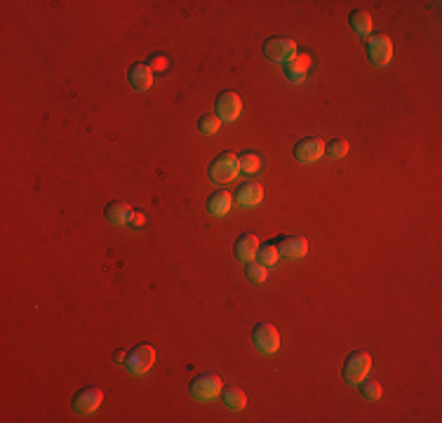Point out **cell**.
Listing matches in <instances>:
<instances>
[{
	"label": "cell",
	"instance_id": "1",
	"mask_svg": "<svg viewBox=\"0 0 442 423\" xmlns=\"http://www.w3.org/2000/svg\"><path fill=\"white\" fill-rule=\"evenodd\" d=\"M240 165H238V155L235 153H219L207 167V174L214 184H228L238 177Z\"/></svg>",
	"mask_w": 442,
	"mask_h": 423
},
{
	"label": "cell",
	"instance_id": "2",
	"mask_svg": "<svg viewBox=\"0 0 442 423\" xmlns=\"http://www.w3.org/2000/svg\"><path fill=\"white\" fill-rule=\"evenodd\" d=\"M221 388H223L221 376H216V374H200V376H196L191 381L189 393H191V397L196 402H212V400H216V397L221 395Z\"/></svg>",
	"mask_w": 442,
	"mask_h": 423
},
{
	"label": "cell",
	"instance_id": "3",
	"mask_svg": "<svg viewBox=\"0 0 442 423\" xmlns=\"http://www.w3.org/2000/svg\"><path fill=\"white\" fill-rule=\"evenodd\" d=\"M252 346L261 356H273L280 348V332L271 322H257L252 329Z\"/></svg>",
	"mask_w": 442,
	"mask_h": 423
},
{
	"label": "cell",
	"instance_id": "4",
	"mask_svg": "<svg viewBox=\"0 0 442 423\" xmlns=\"http://www.w3.org/2000/svg\"><path fill=\"white\" fill-rule=\"evenodd\" d=\"M367 59L374 66H386L393 59V42L386 33H372L367 38Z\"/></svg>",
	"mask_w": 442,
	"mask_h": 423
},
{
	"label": "cell",
	"instance_id": "5",
	"mask_svg": "<svg viewBox=\"0 0 442 423\" xmlns=\"http://www.w3.org/2000/svg\"><path fill=\"white\" fill-rule=\"evenodd\" d=\"M372 369V358L365 351H353L344 362V381L346 383H360L367 378Z\"/></svg>",
	"mask_w": 442,
	"mask_h": 423
},
{
	"label": "cell",
	"instance_id": "6",
	"mask_svg": "<svg viewBox=\"0 0 442 423\" xmlns=\"http://www.w3.org/2000/svg\"><path fill=\"white\" fill-rule=\"evenodd\" d=\"M155 362V348L151 344H136L132 351L127 353V369L132 372L134 376L146 374L148 369Z\"/></svg>",
	"mask_w": 442,
	"mask_h": 423
},
{
	"label": "cell",
	"instance_id": "7",
	"mask_svg": "<svg viewBox=\"0 0 442 423\" xmlns=\"http://www.w3.org/2000/svg\"><path fill=\"white\" fill-rule=\"evenodd\" d=\"M264 57L269 61H276V64H287V61L297 54V42L290 38H269L261 47Z\"/></svg>",
	"mask_w": 442,
	"mask_h": 423
},
{
	"label": "cell",
	"instance_id": "8",
	"mask_svg": "<svg viewBox=\"0 0 442 423\" xmlns=\"http://www.w3.org/2000/svg\"><path fill=\"white\" fill-rule=\"evenodd\" d=\"M104 400V393L95 385H87V388H80L71 400V407L76 414H92L99 409V404Z\"/></svg>",
	"mask_w": 442,
	"mask_h": 423
},
{
	"label": "cell",
	"instance_id": "9",
	"mask_svg": "<svg viewBox=\"0 0 442 423\" xmlns=\"http://www.w3.org/2000/svg\"><path fill=\"white\" fill-rule=\"evenodd\" d=\"M325 155V141L320 136H306V139L297 141L294 146V158L299 163H315Z\"/></svg>",
	"mask_w": 442,
	"mask_h": 423
},
{
	"label": "cell",
	"instance_id": "10",
	"mask_svg": "<svg viewBox=\"0 0 442 423\" xmlns=\"http://www.w3.org/2000/svg\"><path fill=\"white\" fill-rule=\"evenodd\" d=\"M280 259H287V261H297L303 259L308 252V240L301 238V235H285V238L276 240Z\"/></svg>",
	"mask_w": 442,
	"mask_h": 423
},
{
	"label": "cell",
	"instance_id": "11",
	"mask_svg": "<svg viewBox=\"0 0 442 423\" xmlns=\"http://www.w3.org/2000/svg\"><path fill=\"white\" fill-rule=\"evenodd\" d=\"M214 109H216V118H219V120H223V122H233L235 118L240 115L242 102H240V97L235 95V92H221V95L216 97Z\"/></svg>",
	"mask_w": 442,
	"mask_h": 423
},
{
	"label": "cell",
	"instance_id": "12",
	"mask_svg": "<svg viewBox=\"0 0 442 423\" xmlns=\"http://www.w3.org/2000/svg\"><path fill=\"white\" fill-rule=\"evenodd\" d=\"M310 64H313V59H310L308 52H297L294 57L285 64V76H287V80H292V83H303Z\"/></svg>",
	"mask_w": 442,
	"mask_h": 423
},
{
	"label": "cell",
	"instance_id": "13",
	"mask_svg": "<svg viewBox=\"0 0 442 423\" xmlns=\"http://www.w3.org/2000/svg\"><path fill=\"white\" fill-rule=\"evenodd\" d=\"M127 80H129V85H132V90L146 92L148 87L153 85V71H151V66L144 64V61H136V64L129 66Z\"/></svg>",
	"mask_w": 442,
	"mask_h": 423
},
{
	"label": "cell",
	"instance_id": "14",
	"mask_svg": "<svg viewBox=\"0 0 442 423\" xmlns=\"http://www.w3.org/2000/svg\"><path fill=\"white\" fill-rule=\"evenodd\" d=\"M104 216H106V221L113 223V226H127V223H132V219H134V209L129 207L127 202L116 200V202L106 205Z\"/></svg>",
	"mask_w": 442,
	"mask_h": 423
},
{
	"label": "cell",
	"instance_id": "15",
	"mask_svg": "<svg viewBox=\"0 0 442 423\" xmlns=\"http://www.w3.org/2000/svg\"><path fill=\"white\" fill-rule=\"evenodd\" d=\"M261 200H264V189H261V184L257 182H245L235 191V202H238L240 207H257Z\"/></svg>",
	"mask_w": 442,
	"mask_h": 423
},
{
	"label": "cell",
	"instance_id": "16",
	"mask_svg": "<svg viewBox=\"0 0 442 423\" xmlns=\"http://www.w3.org/2000/svg\"><path fill=\"white\" fill-rule=\"evenodd\" d=\"M231 207H233V198H231V193L223 189L214 191L207 198V212L212 216H226L228 212H231Z\"/></svg>",
	"mask_w": 442,
	"mask_h": 423
},
{
	"label": "cell",
	"instance_id": "17",
	"mask_svg": "<svg viewBox=\"0 0 442 423\" xmlns=\"http://www.w3.org/2000/svg\"><path fill=\"white\" fill-rule=\"evenodd\" d=\"M235 257H238L240 261H254L257 259V252H259V240H257V235H252V233H245V235H240L238 240H235Z\"/></svg>",
	"mask_w": 442,
	"mask_h": 423
},
{
	"label": "cell",
	"instance_id": "18",
	"mask_svg": "<svg viewBox=\"0 0 442 423\" xmlns=\"http://www.w3.org/2000/svg\"><path fill=\"white\" fill-rule=\"evenodd\" d=\"M221 400L226 404L228 409H233V412H242V409L247 407V395L245 390L240 388V385H223L221 388Z\"/></svg>",
	"mask_w": 442,
	"mask_h": 423
},
{
	"label": "cell",
	"instance_id": "19",
	"mask_svg": "<svg viewBox=\"0 0 442 423\" xmlns=\"http://www.w3.org/2000/svg\"><path fill=\"white\" fill-rule=\"evenodd\" d=\"M348 26L356 31L358 35H370L372 33V26H374V22H372V15L365 10H353L351 15H348Z\"/></svg>",
	"mask_w": 442,
	"mask_h": 423
},
{
	"label": "cell",
	"instance_id": "20",
	"mask_svg": "<svg viewBox=\"0 0 442 423\" xmlns=\"http://www.w3.org/2000/svg\"><path fill=\"white\" fill-rule=\"evenodd\" d=\"M280 259V252H278V245L276 242H264V245H259V252H257V261L261 266H266V269H271V266H276Z\"/></svg>",
	"mask_w": 442,
	"mask_h": 423
},
{
	"label": "cell",
	"instance_id": "21",
	"mask_svg": "<svg viewBox=\"0 0 442 423\" xmlns=\"http://www.w3.org/2000/svg\"><path fill=\"white\" fill-rule=\"evenodd\" d=\"M348 148H351V144H348L344 136H337V139H332L325 144V155L332 160H341L344 155H348Z\"/></svg>",
	"mask_w": 442,
	"mask_h": 423
},
{
	"label": "cell",
	"instance_id": "22",
	"mask_svg": "<svg viewBox=\"0 0 442 423\" xmlns=\"http://www.w3.org/2000/svg\"><path fill=\"white\" fill-rule=\"evenodd\" d=\"M245 276L250 280L252 285H261L266 282V278H269V269L266 266H261L259 261H247L245 264Z\"/></svg>",
	"mask_w": 442,
	"mask_h": 423
},
{
	"label": "cell",
	"instance_id": "23",
	"mask_svg": "<svg viewBox=\"0 0 442 423\" xmlns=\"http://www.w3.org/2000/svg\"><path fill=\"white\" fill-rule=\"evenodd\" d=\"M238 165H240V172L254 174V172L261 170V158H259V153L247 151V153H242L240 158H238Z\"/></svg>",
	"mask_w": 442,
	"mask_h": 423
},
{
	"label": "cell",
	"instance_id": "24",
	"mask_svg": "<svg viewBox=\"0 0 442 423\" xmlns=\"http://www.w3.org/2000/svg\"><path fill=\"white\" fill-rule=\"evenodd\" d=\"M360 395L365 397V400L370 402H377L379 397H381V383L379 381H360Z\"/></svg>",
	"mask_w": 442,
	"mask_h": 423
},
{
	"label": "cell",
	"instance_id": "25",
	"mask_svg": "<svg viewBox=\"0 0 442 423\" xmlns=\"http://www.w3.org/2000/svg\"><path fill=\"white\" fill-rule=\"evenodd\" d=\"M221 120L216 115H203L200 120H198V129H200L203 134H214L216 129H219Z\"/></svg>",
	"mask_w": 442,
	"mask_h": 423
},
{
	"label": "cell",
	"instance_id": "26",
	"mask_svg": "<svg viewBox=\"0 0 442 423\" xmlns=\"http://www.w3.org/2000/svg\"><path fill=\"white\" fill-rule=\"evenodd\" d=\"M148 66H151V71H165V68L170 66V59H167L165 54H155Z\"/></svg>",
	"mask_w": 442,
	"mask_h": 423
},
{
	"label": "cell",
	"instance_id": "27",
	"mask_svg": "<svg viewBox=\"0 0 442 423\" xmlns=\"http://www.w3.org/2000/svg\"><path fill=\"white\" fill-rule=\"evenodd\" d=\"M113 360H116V365H123V367H125V365H127V351H116Z\"/></svg>",
	"mask_w": 442,
	"mask_h": 423
}]
</instances>
